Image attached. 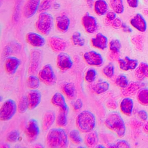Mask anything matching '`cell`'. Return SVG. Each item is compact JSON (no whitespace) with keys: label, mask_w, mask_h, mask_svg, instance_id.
I'll use <instances>...</instances> for the list:
<instances>
[{"label":"cell","mask_w":148,"mask_h":148,"mask_svg":"<svg viewBox=\"0 0 148 148\" xmlns=\"http://www.w3.org/2000/svg\"><path fill=\"white\" fill-rule=\"evenodd\" d=\"M93 47L101 50H104L108 46V40L107 37L102 33H99L91 40Z\"/></svg>","instance_id":"ffe728a7"},{"label":"cell","mask_w":148,"mask_h":148,"mask_svg":"<svg viewBox=\"0 0 148 148\" xmlns=\"http://www.w3.org/2000/svg\"><path fill=\"white\" fill-rule=\"evenodd\" d=\"M121 46L120 41L117 39L112 40L109 43V48L110 51L119 52Z\"/></svg>","instance_id":"60d3db41"},{"label":"cell","mask_w":148,"mask_h":148,"mask_svg":"<svg viewBox=\"0 0 148 148\" xmlns=\"http://www.w3.org/2000/svg\"><path fill=\"white\" fill-rule=\"evenodd\" d=\"M115 83L120 88H125L129 84V81L126 76L124 74L119 75L115 80Z\"/></svg>","instance_id":"74e56055"},{"label":"cell","mask_w":148,"mask_h":148,"mask_svg":"<svg viewBox=\"0 0 148 148\" xmlns=\"http://www.w3.org/2000/svg\"><path fill=\"white\" fill-rule=\"evenodd\" d=\"M143 129L145 132L148 133V121H147L144 125Z\"/></svg>","instance_id":"9f6ffc18"},{"label":"cell","mask_w":148,"mask_h":148,"mask_svg":"<svg viewBox=\"0 0 148 148\" xmlns=\"http://www.w3.org/2000/svg\"><path fill=\"white\" fill-rule=\"evenodd\" d=\"M38 77L40 81L49 86L55 84L57 81V77L52 66L50 64L43 66L39 72Z\"/></svg>","instance_id":"8992f818"},{"label":"cell","mask_w":148,"mask_h":148,"mask_svg":"<svg viewBox=\"0 0 148 148\" xmlns=\"http://www.w3.org/2000/svg\"><path fill=\"white\" fill-rule=\"evenodd\" d=\"M12 51L11 48L9 46H6L4 48V54L5 56H8L10 54Z\"/></svg>","instance_id":"db71d44e"},{"label":"cell","mask_w":148,"mask_h":148,"mask_svg":"<svg viewBox=\"0 0 148 148\" xmlns=\"http://www.w3.org/2000/svg\"><path fill=\"white\" fill-rule=\"evenodd\" d=\"M63 91L65 95L70 99H73L76 96V88L74 84L73 83H66L64 85Z\"/></svg>","instance_id":"83f0119b"},{"label":"cell","mask_w":148,"mask_h":148,"mask_svg":"<svg viewBox=\"0 0 148 148\" xmlns=\"http://www.w3.org/2000/svg\"><path fill=\"white\" fill-rule=\"evenodd\" d=\"M26 39L27 43L34 47H42L46 44L45 38L38 33L30 32L27 34Z\"/></svg>","instance_id":"7c38bea8"},{"label":"cell","mask_w":148,"mask_h":148,"mask_svg":"<svg viewBox=\"0 0 148 148\" xmlns=\"http://www.w3.org/2000/svg\"><path fill=\"white\" fill-rule=\"evenodd\" d=\"M132 44L135 46L136 49L140 51L143 49V39L140 35H135L131 39Z\"/></svg>","instance_id":"8d00e7d4"},{"label":"cell","mask_w":148,"mask_h":148,"mask_svg":"<svg viewBox=\"0 0 148 148\" xmlns=\"http://www.w3.org/2000/svg\"><path fill=\"white\" fill-rule=\"evenodd\" d=\"M121 28H122L123 32L125 33H131L132 32V29L128 25H126L125 23H123L122 24Z\"/></svg>","instance_id":"f5cc1de1"},{"label":"cell","mask_w":148,"mask_h":148,"mask_svg":"<svg viewBox=\"0 0 148 148\" xmlns=\"http://www.w3.org/2000/svg\"><path fill=\"white\" fill-rule=\"evenodd\" d=\"M48 44L51 49L55 52L61 53L67 47V43L62 38L57 36L51 37L48 40Z\"/></svg>","instance_id":"4fadbf2b"},{"label":"cell","mask_w":148,"mask_h":148,"mask_svg":"<svg viewBox=\"0 0 148 148\" xmlns=\"http://www.w3.org/2000/svg\"><path fill=\"white\" fill-rule=\"evenodd\" d=\"M51 102L54 106L59 108L61 111L68 113L69 108L64 97L62 93L58 92L55 93L52 97Z\"/></svg>","instance_id":"ac0fdd59"},{"label":"cell","mask_w":148,"mask_h":148,"mask_svg":"<svg viewBox=\"0 0 148 148\" xmlns=\"http://www.w3.org/2000/svg\"><path fill=\"white\" fill-rule=\"evenodd\" d=\"M54 25L53 16L47 12H41L40 14L35 23V28L42 35L47 36L50 34Z\"/></svg>","instance_id":"277c9868"},{"label":"cell","mask_w":148,"mask_h":148,"mask_svg":"<svg viewBox=\"0 0 148 148\" xmlns=\"http://www.w3.org/2000/svg\"><path fill=\"white\" fill-rule=\"evenodd\" d=\"M138 117L140 118V119L142 121H146L147 120L148 118V113L145 111V110H141L139 111L138 113Z\"/></svg>","instance_id":"bcb514c9"},{"label":"cell","mask_w":148,"mask_h":148,"mask_svg":"<svg viewBox=\"0 0 148 148\" xmlns=\"http://www.w3.org/2000/svg\"><path fill=\"white\" fill-rule=\"evenodd\" d=\"M141 87L139 83L137 82H132L129 84L127 87L123 89L122 94L124 97H129L135 94Z\"/></svg>","instance_id":"484cf974"},{"label":"cell","mask_w":148,"mask_h":148,"mask_svg":"<svg viewBox=\"0 0 148 148\" xmlns=\"http://www.w3.org/2000/svg\"><path fill=\"white\" fill-rule=\"evenodd\" d=\"M42 61V52L39 49H33L30 53V60L28 73L34 75L38 72Z\"/></svg>","instance_id":"52a82bcc"},{"label":"cell","mask_w":148,"mask_h":148,"mask_svg":"<svg viewBox=\"0 0 148 148\" xmlns=\"http://www.w3.org/2000/svg\"><path fill=\"white\" fill-rule=\"evenodd\" d=\"M71 40L73 44L76 46L83 47L85 44L84 38L79 32L74 33L72 36Z\"/></svg>","instance_id":"1f68e13d"},{"label":"cell","mask_w":148,"mask_h":148,"mask_svg":"<svg viewBox=\"0 0 148 148\" xmlns=\"http://www.w3.org/2000/svg\"><path fill=\"white\" fill-rule=\"evenodd\" d=\"M97 146H96V147L97 148H105L104 146H103V145H97Z\"/></svg>","instance_id":"6f0895ef"},{"label":"cell","mask_w":148,"mask_h":148,"mask_svg":"<svg viewBox=\"0 0 148 148\" xmlns=\"http://www.w3.org/2000/svg\"><path fill=\"white\" fill-rule=\"evenodd\" d=\"M29 108L28 98L24 96L21 98L18 106V111L20 113H24Z\"/></svg>","instance_id":"836d02e7"},{"label":"cell","mask_w":148,"mask_h":148,"mask_svg":"<svg viewBox=\"0 0 148 148\" xmlns=\"http://www.w3.org/2000/svg\"><path fill=\"white\" fill-rule=\"evenodd\" d=\"M137 99L139 103L144 106H148V89H141L138 92Z\"/></svg>","instance_id":"d6a6232c"},{"label":"cell","mask_w":148,"mask_h":148,"mask_svg":"<svg viewBox=\"0 0 148 148\" xmlns=\"http://www.w3.org/2000/svg\"><path fill=\"white\" fill-rule=\"evenodd\" d=\"M20 133L17 130H14L8 133L7 136V140L10 143H15L18 140Z\"/></svg>","instance_id":"7bdbcfd3"},{"label":"cell","mask_w":148,"mask_h":148,"mask_svg":"<svg viewBox=\"0 0 148 148\" xmlns=\"http://www.w3.org/2000/svg\"><path fill=\"white\" fill-rule=\"evenodd\" d=\"M116 13L113 11L108 12L106 15L105 23L106 24H110L116 18Z\"/></svg>","instance_id":"ee69618b"},{"label":"cell","mask_w":148,"mask_h":148,"mask_svg":"<svg viewBox=\"0 0 148 148\" xmlns=\"http://www.w3.org/2000/svg\"><path fill=\"white\" fill-rule=\"evenodd\" d=\"M56 119V115L53 111H49L45 114L42 121V128L47 131L51 128Z\"/></svg>","instance_id":"603a6c76"},{"label":"cell","mask_w":148,"mask_h":148,"mask_svg":"<svg viewBox=\"0 0 148 148\" xmlns=\"http://www.w3.org/2000/svg\"><path fill=\"white\" fill-rule=\"evenodd\" d=\"M118 60L119 68L121 70L125 71L129 70H136L138 66L137 60L132 59L128 57H125L124 59L119 58Z\"/></svg>","instance_id":"d6986e66"},{"label":"cell","mask_w":148,"mask_h":148,"mask_svg":"<svg viewBox=\"0 0 148 148\" xmlns=\"http://www.w3.org/2000/svg\"><path fill=\"white\" fill-rule=\"evenodd\" d=\"M55 0H43L40 3L39 11L44 12L51 8Z\"/></svg>","instance_id":"b9f144b4"},{"label":"cell","mask_w":148,"mask_h":148,"mask_svg":"<svg viewBox=\"0 0 148 148\" xmlns=\"http://www.w3.org/2000/svg\"><path fill=\"white\" fill-rule=\"evenodd\" d=\"M40 81L39 77L34 75H31L27 79V84L28 88L32 90H35L39 87Z\"/></svg>","instance_id":"4dcf8cb0"},{"label":"cell","mask_w":148,"mask_h":148,"mask_svg":"<svg viewBox=\"0 0 148 148\" xmlns=\"http://www.w3.org/2000/svg\"><path fill=\"white\" fill-rule=\"evenodd\" d=\"M83 106V103L82 100L78 99L75 101L74 104V109L75 110H79L82 109Z\"/></svg>","instance_id":"c3c4849f"},{"label":"cell","mask_w":148,"mask_h":148,"mask_svg":"<svg viewBox=\"0 0 148 148\" xmlns=\"http://www.w3.org/2000/svg\"><path fill=\"white\" fill-rule=\"evenodd\" d=\"M133 106L134 104L132 99L130 98H125L120 103V110L124 115L130 116L133 112Z\"/></svg>","instance_id":"7402d4cb"},{"label":"cell","mask_w":148,"mask_h":148,"mask_svg":"<svg viewBox=\"0 0 148 148\" xmlns=\"http://www.w3.org/2000/svg\"><path fill=\"white\" fill-rule=\"evenodd\" d=\"M106 106L109 109L114 110L117 108V103L114 100H109L106 103Z\"/></svg>","instance_id":"f907efd6"},{"label":"cell","mask_w":148,"mask_h":148,"mask_svg":"<svg viewBox=\"0 0 148 148\" xmlns=\"http://www.w3.org/2000/svg\"><path fill=\"white\" fill-rule=\"evenodd\" d=\"M82 24L83 27L86 32L93 34L98 30L97 21L95 17L86 13L82 19Z\"/></svg>","instance_id":"30bf717a"},{"label":"cell","mask_w":148,"mask_h":148,"mask_svg":"<svg viewBox=\"0 0 148 148\" xmlns=\"http://www.w3.org/2000/svg\"><path fill=\"white\" fill-rule=\"evenodd\" d=\"M110 88V84L107 81H103L99 82L92 87V90L97 94H102L107 91Z\"/></svg>","instance_id":"f546056e"},{"label":"cell","mask_w":148,"mask_h":148,"mask_svg":"<svg viewBox=\"0 0 148 148\" xmlns=\"http://www.w3.org/2000/svg\"><path fill=\"white\" fill-rule=\"evenodd\" d=\"M123 22L121 19L119 18H116L114 21L112 22V25L115 28H119V27H121Z\"/></svg>","instance_id":"7dc6e473"},{"label":"cell","mask_w":148,"mask_h":148,"mask_svg":"<svg viewBox=\"0 0 148 148\" xmlns=\"http://www.w3.org/2000/svg\"><path fill=\"white\" fill-rule=\"evenodd\" d=\"M85 61L89 65L101 66L103 63V59L102 55L94 51L85 53L84 56Z\"/></svg>","instance_id":"8fae6325"},{"label":"cell","mask_w":148,"mask_h":148,"mask_svg":"<svg viewBox=\"0 0 148 148\" xmlns=\"http://www.w3.org/2000/svg\"><path fill=\"white\" fill-rule=\"evenodd\" d=\"M40 0H28L24 6L23 14L25 18H32L39 9Z\"/></svg>","instance_id":"5bb4252c"},{"label":"cell","mask_w":148,"mask_h":148,"mask_svg":"<svg viewBox=\"0 0 148 148\" xmlns=\"http://www.w3.org/2000/svg\"><path fill=\"white\" fill-rule=\"evenodd\" d=\"M110 4L113 12L118 14L123 13L124 7L123 0H110Z\"/></svg>","instance_id":"f1b7e54d"},{"label":"cell","mask_w":148,"mask_h":148,"mask_svg":"<svg viewBox=\"0 0 148 148\" xmlns=\"http://www.w3.org/2000/svg\"><path fill=\"white\" fill-rule=\"evenodd\" d=\"M68 142L67 134L61 127L51 129L47 133L46 143L49 148H66L68 146Z\"/></svg>","instance_id":"6da1fadb"},{"label":"cell","mask_w":148,"mask_h":148,"mask_svg":"<svg viewBox=\"0 0 148 148\" xmlns=\"http://www.w3.org/2000/svg\"><path fill=\"white\" fill-rule=\"evenodd\" d=\"M86 144L90 148H93L97 146L98 142V136L96 132L91 131L88 132L85 137Z\"/></svg>","instance_id":"4316f807"},{"label":"cell","mask_w":148,"mask_h":148,"mask_svg":"<svg viewBox=\"0 0 148 148\" xmlns=\"http://www.w3.org/2000/svg\"><path fill=\"white\" fill-rule=\"evenodd\" d=\"M119 52H114L110 51L109 54V59L112 61L118 60L119 59Z\"/></svg>","instance_id":"681fc988"},{"label":"cell","mask_w":148,"mask_h":148,"mask_svg":"<svg viewBox=\"0 0 148 148\" xmlns=\"http://www.w3.org/2000/svg\"><path fill=\"white\" fill-rule=\"evenodd\" d=\"M135 77L137 79L142 80L145 78H148V64L144 62H142L138 65L136 69Z\"/></svg>","instance_id":"d4e9b609"},{"label":"cell","mask_w":148,"mask_h":148,"mask_svg":"<svg viewBox=\"0 0 148 148\" xmlns=\"http://www.w3.org/2000/svg\"><path fill=\"white\" fill-rule=\"evenodd\" d=\"M18 109L17 104L14 100L8 99L1 106L0 110V119L8 121L12 119L16 114Z\"/></svg>","instance_id":"5b68a950"},{"label":"cell","mask_w":148,"mask_h":148,"mask_svg":"<svg viewBox=\"0 0 148 148\" xmlns=\"http://www.w3.org/2000/svg\"><path fill=\"white\" fill-rule=\"evenodd\" d=\"M104 75L109 78H111L114 76L115 67L112 63H110L106 66L103 70Z\"/></svg>","instance_id":"ab89813d"},{"label":"cell","mask_w":148,"mask_h":148,"mask_svg":"<svg viewBox=\"0 0 148 148\" xmlns=\"http://www.w3.org/2000/svg\"><path fill=\"white\" fill-rule=\"evenodd\" d=\"M56 122L59 127H65L67 124V113L60 111L56 118Z\"/></svg>","instance_id":"d590c367"},{"label":"cell","mask_w":148,"mask_h":148,"mask_svg":"<svg viewBox=\"0 0 148 148\" xmlns=\"http://www.w3.org/2000/svg\"><path fill=\"white\" fill-rule=\"evenodd\" d=\"M40 132L38 121L34 119L29 120L25 130V134L28 140L32 142L35 141L38 137Z\"/></svg>","instance_id":"ba28073f"},{"label":"cell","mask_w":148,"mask_h":148,"mask_svg":"<svg viewBox=\"0 0 148 148\" xmlns=\"http://www.w3.org/2000/svg\"><path fill=\"white\" fill-rule=\"evenodd\" d=\"M132 27L141 32H144L147 30V23L144 17L140 14H137L130 21Z\"/></svg>","instance_id":"e0dca14e"},{"label":"cell","mask_w":148,"mask_h":148,"mask_svg":"<svg viewBox=\"0 0 148 148\" xmlns=\"http://www.w3.org/2000/svg\"><path fill=\"white\" fill-rule=\"evenodd\" d=\"M76 123L79 131L83 133H88L92 131L96 126V117L90 111L84 110L77 116Z\"/></svg>","instance_id":"3957f363"},{"label":"cell","mask_w":148,"mask_h":148,"mask_svg":"<svg viewBox=\"0 0 148 148\" xmlns=\"http://www.w3.org/2000/svg\"><path fill=\"white\" fill-rule=\"evenodd\" d=\"M97 71L93 68L89 69L86 73L85 79L88 83H92L94 82L97 78Z\"/></svg>","instance_id":"f35d334b"},{"label":"cell","mask_w":148,"mask_h":148,"mask_svg":"<svg viewBox=\"0 0 148 148\" xmlns=\"http://www.w3.org/2000/svg\"><path fill=\"white\" fill-rule=\"evenodd\" d=\"M106 126L122 138L125 135L126 127L122 116L118 112H113L109 113L105 121Z\"/></svg>","instance_id":"7a4b0ae2"},{"label":"cell","mask_w":148,"mask_h":148,"mask_svg":"<svg viewBox=\"0 0 148 148\" xmlns=\"http://www.w3.org/2000/svg\"><path fill=\"white\" fill-rule=\"evenodd\" d=\"M73 64V61L71 56L66 53L63 52L60 53L57 56V66L62 71H66L70 70L72 67Z\"/></svg>","instance_id":"9c48e42d"},{"label":"cell","mask_w":148,"mask_h":148,"mask_svg":"<svg viewBox=\"0 0 148 148\" xmlns=\"http://www.w3.org/2000/svg\"><path fill=\"white\" fill-rule=\"evenodd\" d=\"M128 5L132 8H136L138 6V0H126Z\"/></svg>","instance_id":"816d5d0a"},{"label":"cell","mask_w":148,"mask_h":148,"mask_svg":"<svg viewBox=\"0 0 148 148\" xmlns=\"http://www.w3.org/2000/svg\"><path fill=\"white\" fill-rule=\"evenodd\" d=\"M94 10L99 16L105 15L109 11V6L105 0H97L94 5Z\"/></svg>","instance_id":"cb8c5ba5"},{"label":"cell","mask_w":148,"mask_h":148,"mask_svg":"<svg viewBox=\"0 0 148 148\" xmlns=\"http://www.w3.org/2000/svg\"><path fill=\"white\" fill-rule=\"evenodd\" d=\"M86 2H87V5L90 8L94 7V0H86Z\"/></svg>","instance_id":"11a10c76"},{"label":"cell","mask_w":148,"mask_h":148,"mask_svg":"<svg viewBox=\"0 0 148 148\" xmlns=\"http://www.w3.org/2000/svg\"><path fill=\"white\" fill-rule=\"evenodd\" d=\"M115 148H128L130 147L128 142H126L125 140H122V139L118 140L116 144L115 145Z\"/></svg>","instance_id":"f6af8a7d"},{"label":"cell","mask_w":148,"mask_h":148,"mask_svg":"<svg viewBox=\"0 0 148 148\" xmlns=\"http://www.w3.org/2000/svg\"><path fill=\"white\" fill-rule=\"evenodd\" d=\"M21 64L19 59L15 57H9L6 60L5 68L7 73L10 74L15 73Z\"/></svg>","instance_id":"2e32d148"},{"label":"cell","mask_w":148,"mask_h":148,"mask_svg":"<svg viewBox=\"0 0 148 148\" xmlns=\"http://www.w3.org/2000/svg\"><path fill=\"white\" fill-rule=\"evenodd\" d=\"M71 21L66 15H62L58 16L56 19V27L59 32L66 33L69 30Z\"/></svg>","instance_id":"44dd1931"},{"label":"cell","mask_w":148,"mask_h":148,"mask_svg":"<svg viewBox=\"0 0 148 148\" xmlns=\"http://www.w3.org/2000/svg\"><path fill=\"white\" fill-rule=\"evenodd\" d=\"M69 138L71 141L76 144H79L83 142V138L78 130H73L71 131L69 133Z\"/></svg>","instance_id":"e575fe53"},{"label":"cell","mask_w":148,"mask_h":148,"mask_svg":"<svg viewBox=\"0 0 148 148\" xmlns=\"http://www.w3.org/2000/svg\"><path fill=\"white\" fill-rule=\"evenodd\" d=\"M29 109L34 110L37 108L40 103L42 99L41 92L37 89L32 90L28 94Z\"/></svg>","instance_id":"9a60e30c"}]
</instances>
